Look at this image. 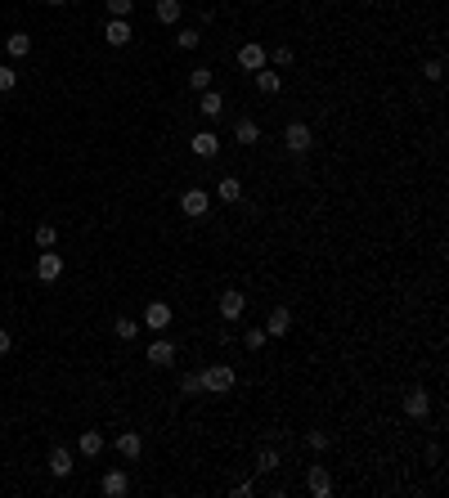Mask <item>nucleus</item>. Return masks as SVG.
Listing matches in <instances>:
<instances>
[{
  "instance_id": "4",
  "label": "nucleus",
  "mask_w": 449,
  "mask_h": 498,
  "mask_svg": "<svg viewBox=\"0 0 449 498\" xmlns=\"http://www.w3.org/2000/svg\"><path fill=\"white\" fill-rule=\"evenodd\" d=\"M36 278H41V283H54V278H63V256L45 247L41 256H36Z\"/></svg>"
},
{
  "instance_id": "22",
  "label": "nucleus",
  "mask_w": 449,
  "mask_h": 498,
  "mask_svg": "<svg viewBox=\"0 0 449 498\" xmlns=\"http://www.w3.org/2000/svg\"><path fill=\"white\" fill-rule=\"evenodd\" d=\"M77 449H81L86 458H99V454H104V435H99V431H81Z\"/></svg>"
},
{
  "instance_id": "5",
  "label": "nucleus",
  "mask_w": 449,
  "mask_h": 498,
  "mask_svg": "<svg viewBox=\"0 0 449 498\" xmlns=\"http://www.w3.org/2000/svg\"><path fill=\"white\" fill-rule=\"evenodd\" d=\"M207 189H185L180 193V211L185 216H193V220H202V216H207Z\"/></svg>"
},
{
  "instance_id": "10",
  "label": "nucleus",
  "mask_w": 449,
  "mask_h": 498,
  "mask_svg": "<svg viewBox=\"0 0 449 498\" xmlns=\"http://www.w3.org/2000/svg\"><path fill=\"white\" fill-rule=\"evenodd\" d=\"M306 490H310L314 498H328V494H333V476H328V467H310V471H306Z\"/></svg>"
},
{
  "instance_id": "38",
  "label": "nucleus",
  "mask_w": 449,
  "mask_h": 498,
  "mask_svg": "<svg viewBox=\"0 0 449 498\" xmlns=\"http://www.w3.org/2000/svg\"><path fill=\"white\" fill-rule=\"evenodd\" d=\"M45 5H68V0H45Z\"/></svg>"
},
{
  "instance_id": "21",
  "label": "nucleus",
  "mask_w": 449,
  "mask_h": 498,
  "mask_svg": "<svg viewBox=\"0 0 449 498\" xmlns=\"http://www.w3.org/2000/svg\"><path fill=\"white\" fill-rule=\"evenodd\" d=\"M27 50H32V36H27V32H14V36L5 41V54H9V58H27Z\"/></svg>"
},
{
  "instance_id": "6",
  "label": "nucleus",
  "mask_w": 449,
  "mask_h": 498,
  "mask_svg": "<svg viewBox=\"0 0 449 498\" xmlns=\"http://www.w3.org/2000/svg\"><path fill=\"white\" fill-rule=\"evenodd\" d=\"M144 328L166 332V328H171V306H166V301H149V310H144Z\"/></svg>"
},
{
  "instance_id": "13",
  "label": "nucleus",
  "mask_w": 449,
  "mask_h": 498,
  "mask_svg": "<svg viewBox=\"0 0 449 498\" xmlns=\"http://www.w3.org/2000/svg\"><path fill=\"white\" fill-rule=\"evenodd\" d=\"M405 413H409V418H427V413H431V395L422 391V386H414V391L405 395Z\"/></svg>"
},
{
  "instance_id": "7",
  "label": "nucleus",
  "mask_w": 449,
  "mask_h": 498,
  "mask_svg": "<svg viewBox=\"0 0 449 498\" xmlns=\"http://www.w3.org/2000/svg\"><path fill=\"white\" fill-rule=\"evenodd\" d=\"M130 36H135L130 18H108V23H104V41H108V45H130Z\"/></svg>"
},
{
  "instance_id": "37",
  "label": "nucleus",
  "mask_w": 449,
  "mask_h": 498,
  "mask_svg": "<svg viewBox=\"0 0 449 498\" xmlns=\"http://www.w3.org/2000/svg\"><path fill=\"white\" fill-rule=\"evenodd\" d=\"M234 494H238V498H252V494H257V485H252V480H238Z\"/></svg>"
},
{
  "instance_id": "12",
  "label": "nucleus",
  "mask_w": 449,
  "mask_h": 498,
  "mask_svg": "<svg viewBox=\"0 0 449 498\" xmlns=\"http://www.w3.org/2000/svg\"><path fill=\"white\" fill-rule=\"evenodd\" d=\"M189 149L198 157H216V153H221V135H216V130H198V135L189 139Z\"/></svg>"
},
{
  "instance_id": "8",
  "label": "nucleus",
  "mask_w": 449,
  "mask_h": 498,
  "mask_svg": "<svg viewBox=\"0 0 449 498\" xmlns=\"http://www.w3.org/2000/svg\"><path fill=\"white\" fill-rule=\"evenodd\" d=\"M288 332H293V310H288V306L270 310V319H265V337H288Z\"/></svg>"
},
{
  "instance_id": "31",
  "label": "nucleus",
  "mask_w": 449,
  "mask_h": 498,
  "mask_svg": "<svg viewBox=\"0 0 449 498\" xmlns=\"http://www.w3.org/2000/svg\"><path fill=\"white\" fill-rule=\"evenodd\" d=\"M270 58H274V68H293V58H297V54H293V45H274V54H270Z\"/></svg>"
},
{
  "instance_id": "23",
  "label": "nucleus",
  "mask_w": 449,
  "mask_h": 498,
  "mask_svg": "<svg viewBox=\"0 0 449 498\" xmlns=\"http://www.w3.org/2000/svg\"><path fill=\"white\" fill-rule=\"evenodd\" d=\"M216 198H221V202H238L242 198V185H238L234 175H225L221 185H216Z\"/></svg>"
},
{
  "instance_id": "1",
  "label": "nucleus",
  "mask_w": 449,
  "mask_h": 498,
  "mask_svg": "<svg viewBox=\"0 0 449 498\" xmlns=\"http://www.w3.org/2000/svg\"><path fill=\"white\" fill-rule=\"evenodd\" d=\"M198 378H202V391H211V395H225V391H234V382H238L229 363H211V368H202Z\"/></svg>"
},
{
  "instance_id": "2",
  "label": "nucleus",
  "mask_w": 449,
  "mask_h": 498,
  "mask_svg": "<svg viewBox=\"0 0 449 498\" xmlns=\"http://www.w3.org/2000/svg\"><path fill=\"white\" fill-rule=\"evenodd\" d=\"M283 149L288 153H310L314 149V130L306 126V121H288V126H283Z\"/></svg>"
},
{
  "instance_id": "32",
  "label": "nucleus",
  "mask_w": 449,
  "mask_h": 498,
  "mask_svg": "<svg viewBox=\"0 0 449 498\" xmlns=\"http://www.w3.org/2000/svg\"><path fill=\"white\" fill-rule=\"evenodd\" d=\"M422 77H427V81H441V77H445V58H427V63H422Z\"/></svg>"
},
{
  "instance_id": "36",
  "label": "nucleus",
  "mask_w": 449,
  "mask_h": 498,
  "mask_svg": "<svg viewBox=\"0 0 449 498\" xmlns=\"http://www.w3.org/2000/svg\"><path fill=\"white\" fill-rule=\"evenodd\" d=\"M9 350H14V332H9V328H0V355H9Z\"/></svg>"
},
{
  "instance_id": "30",
  "label": "nucleus",
  "mask_w": 449,
  "mask_h": 498,
  "mask_svg": "<svg viewBox=\"0 0 449 498\" xmlns=\"http://www.w3.org/2000/svg\"><path fill=\"white\" fill-rule=\"evenodd\" d=\"M257 471H278V454H274V449H261V454H257Z\"/></svg>"
},
{
  "instance_id": "26",
  "label": "nucleus",
  "mask_w": 449,
  "mask_h": 498,
  "mask_svg": "<svg viewBox=\"0 0 449 498\" xmlns=\"http://www.w3.org/2000/svg\"><path fill=\"white\" fill-rule=\"evenodd\" d=\"M265 342H270V337H265V328H242V346H247V350H261Z\"/></svg>"
},
{
  "instance_id": "35",
  "label": "nucleus",
  "mask_w": 449,
  "mask_h": 498,
  "mask_svg": "<svg viewBox=\"0 0 449 498\" xmlns=\"http://www.w3.org/2000/svg\"><path fill=\"white\" fill-rule=\"evenodd\" d=\"M306 444L314 449V454H324V449H328V435H324V431H310V435H306Z\"/></svg>"
},
{
  "instance_id": "16",
  "label": "nucleus",
  "mask_w": 449,
  "mask_h": 498,
  "mask_svg": "<svg viewBox=\"0 0 449 498\" xmlns=\"http://www.w3.org/2000/svg\"><path fill=\"white\" fill-rule=\"evenodd\" d=\"M265 58H270V54H265L261 45H242V50H238V68H247V72H261V68H265Z\"/></svg>"
},
{
  "instance_id": "18",
  "label": "nucleus",
  "mask_w": 449,
  "mask_h": 498,
  "mask_svg": "<svg viewBox=\"0 0 449 498\" xmlns=\"http://www.w3.org/2000/svg\"><path fill=\"white\" fill-rule=\"evenodd\" d=\"M198 113L207 117V121H216L225 113V99H221V90H202V99H198Z\"/></svg>"
},
{
  "instance_id": "15",
  "label": "nucleus",
  "mask_w": 449,
  "mask_h": 498,
  "mask_svg": "<svg viewBox=\"0 0 449 498\" xmlns=\"http://www.w3.org/2000/svg\"><path fill=\"white\" fill-rule=\"evenodd\" d=\"M153 14H157V23H162V27H176L180 14H185V5H180V0H157Z\"/></svg>"
},
{
  "instance_id": "34",
  "label": "nucleus",
  "mask_w": 449,
  "mask_h": 498,
  "mask_svg": "<svg viewBox=\"0 0 449 498\" xmlns=\"http://www.w3.org/2000/svg\"><path fill=\"white\" fill-rule=\"evenodd\" d=\"M54 225H36V247H54Z\"/></svg>"
},
{
  "instance_id": "27",
  "label": "nucleus",
  "mask_w": 449,
  "mask_h": 498,
  "mask_svg": "<svg viewBox=\"0 0 449 498\" xmlns=\"http://www.w3.org/2000/svg\"><path fill=\"white\" fill-rule=\"evenodd\" d=\"M189 86L198 90V94H202V90H211V72H207V68H193V72H189Z\"/></svg>"
},
{
  "instance_id": "3",
  "label": "nucleus",
  "mask_w": 449,
  "mask_h": 498,
  "mask_svg": "<svg viewBox=\"0 0 449 498\" xmlns=\"http://www.w3.org/2000/svg\"><path fill=\"white\" fill-rule=\"evenodd\" d=\"M216 310H221V319H225V323H238L242 314H247V297H242L238 287H225L221 301H216Z\"/></svg>"
},
{
  "instance_id": "20",
  "label": "nucleus",
  "mask_w": 449,
  "mask_h": 498,
  "mask_svg": "<svg viewBox=\"0 0 449 498\" xmlns=\"http://www.w3.org/2000/svg\"><path fill=\"white\" fill-rule=\"evenodd\" d=\"M234 139H238V144H261V126H257L252 117H238V121H234Z\"/></svg>"
},
{
  "instance_id": "29",
  "label": "nucleus",
  "mask_w": 449,
  "mask_h": 498,
  "mask_svg": "<svg viewBox=\"0 0 449 498\" xmlns=\"http://www.w3.org/2000/svg\"><path fill=\"white\" fill-rule=\"evenodd\" d=\"M14 86H18V72L9 68V63H0V94H9Z\"/></svg>"
},
{
  "instance_id": "11",
  "label": "nucleus",
  "mask_w": 449,
  "mask_h": 498,
  "mask_svg": "<svg viewBox=\"0 0 449 498\" xmlns=\"http://www.w3.org/2000/svg\"><path fill=\"white\" fill-rule=\"evenodd\" d=\"M99 490H104L108 498H126V494H130V476L117 467V471H108V476L99 480Z\"/></svg>"
},
{
  "instance_id": "14",
  "label": "nucleus",
  "mask_w": 449,
  "mask_h": 498,
  "mask_svg": "<svg viewBox=\"0 0 449 498\" xmlns=\"http://www.w3.org/2000/svg\"><path fill=\"white\" fill-rule=\"evenodd\" d=\"M117 454L135 463V458L144 454V435H140V431H121V435H117Z\"/></svg>"
},
{
  "instance_id": "39",
  "label": "nucleus",
  "mask_w": 449,
  "mask_h": 498,
  "mask_svg": "<svg viewBox=\"0 0 449 498\" xmlns=\"http://www.w3.org/2000/svg\"><path fill=\"white\" fill-rule=\"evenodd\" d=\"M0 54H5V45H0Z\"/></svg>"
},
{
  "instance_id": "19",
  "label": "nucleus",
  "mask_w": 449,
  "mask_h": 498,
  "mask_svg": "<svg viewBox=\"0 0 449 498\" xmlns=\"http://www.w3.org/2000/svg\"><path fill=\"white\" fill-rule=\"evenodd\" d=\"M50 476H59V480H68V476H72V454H68L63 444L50 449Z\"/></svg>"
},
{
  "instance_id": "9",
  "label": "nucleus",
  "mask_w": 449,
  "mask_h": 498,
  "mask_svg": "<svg viewBox=\"0 0 449 498\" xmlns=\"http://www.w3.org/2000/svg\"><path fill=\"white\" fill-rule=\"evenodd\" d=\"M149 363H153V368H171V363H176V342L157 337V342L149 346Z\"/></svg>"
},
{
  "instance_id": "33",
  "label": "nucleus",
  "mask_w": 449,
  "mask_h": 498,
  "mask_svg": "<svg viewBox=\"0 0 449 498\" xmlns=\"http://www.w3.org/2000/svg\"><path fill=\"white\" fill-rule=\"evenodd\" d=\"M180 391H185V395H202V378H198V373H185V378H180Z\"/></svg>"
},
{
  "instance_id": "17",
  "label": "nucleus",
  "mask_w": 449,
  "mask_h": 498,
  "mask_svg": "<svg viewBox=\"0 0 449 498\" xmlns=\"http://www.w3.org/2000/svg\"><path fill=\"white\" fill-rule=\"evenodd\" d=\"M257 90L261 94H278V90H283V72H278V68H261L257 72Z\"/></svg>"
},
{
  "instance_id": "28",
  "label": "nucleus",
  "mask_w": 449,
  "mask_h": 498,
  "mask_svg": "<svg viewBox=\"0 0 449 498\" xmlns=\"http://www.w3.org/2000/svg\"><path fill=\"white\" fill-rule=\"evenodd\" d=\"M135 0H108V18H130Z\"/></svg>"
},
{
  "instance_id": "24",
  "label": "nucleus",
  "mask_w": 449,
  "mask_h": 498,
  "mask_svg": "<svg viewBox=\"0 0 449 498\" xmlns=\"http://www.w3.org/2000/svg\"><path fill=\"white\" fill-rule=\"evenodd\" d=\"M176 45H180V50H198V45H202V32H198V27H180V32H176Z\"/></svg>"
},
{
  "instance_id": "25",
  "label": "nucleus",
  "mask_w": 449,
  "mask_h": 498,
  "mask_svg": "<svg viewBox=\"0 0 449 498\" xmlns=\"http://www.w3.org/2000/svg\"><path fill=\"white\" fill-rule=\"evenodd\" d=\"M113 332L121 337V342H135V332H140V323H135V319H126V314H121V319H113Z\"/></svg>"
}]
</instances>
